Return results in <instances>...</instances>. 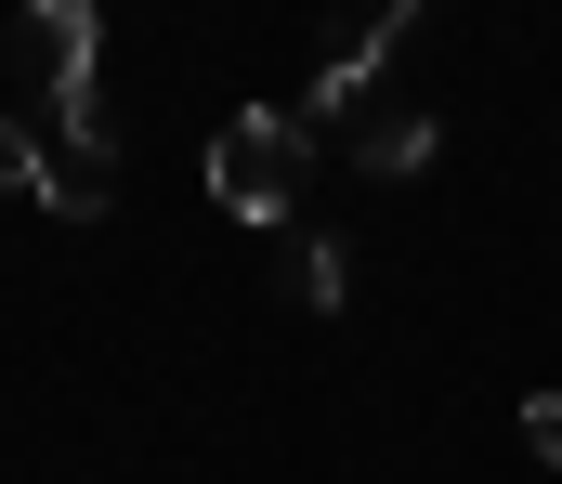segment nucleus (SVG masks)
I'll return each mask as SVG.
<instances>
[{
  "label": "nucleus",
  "instance_id": "nucleus-1",
  "mask_svg": "<svg viewBox=\"0 0 562 484\" xmlns=\"http://www.w3.org/2000/svg\"><path fill=\"white\" fill-rule=\"evenodd\" d=\"M301 183H314V132H301V105H236V119L210 132V210H236V223H288Z\"/></svg>",
  "mask_w": 562,
  "mask_h": 484
},
{
  "label": "nucleus",
  "instance_id": "nucleus-2",
  "mask_svg": "<svg viewBox=\"0 0 562 484\" xmlns=\"http://www.w3.org/2000/svg\"><path fill=\"white\" fill-rule=\"evenodd\" d=\"M105 196H119V132H105V92H79V105H53V145H40V210L105 223Z\"/></svg>",
  "mask_w": 562,
  "mask_h": 484
},
{
  "label": "nucleus",
  "instance_id": "nucleus-3",
  "mask_svg": "<svg viewBox=\"0 0 562 484\" xmlns=\"http://www.w3.org/2000/svg\"><path fill=\"white\" fill-rule=\"evenodd\" d=\"M406 26H419V0H353L340 40H327V66H314V92H301V132H314V119H353L367 79H380V53H393Z\"/></svg>",
  "mask_w": 562,
  "mask_h": 484
},
{
  "label": "nucleus",
  "instance_id": "nucleus-4",
  "mask_svg": "<svg viewBox=\"0 0 562 484\" xmlns=\"http://www.w3.org/2000/svg\"><path fill=\"white\" fill-rule=\"evenodd\" d=\"M105 13L92 0H26V66H40V92L53 105H79V92H105Z\"/></svg>",
  "mask_w": 562,
  "mask_h": 484
},
{
  "label": "nucleus",
  "instance_id": "nucleus-5",
  "mask_svg": "<svg viewBox=\"0 0 562 484\" xmlns=\"http://www.w3.org/2000/svg\"><path fill=\"white\" fill-rule=\"evenodd\" d=\"M431 145H445V132H431L419 105H380V119H367V145H353V158L380 170V183H406V170H431Z\"/></svg>",
  "mask_w": 562,
  "mask_h": 484
},
{
  "label": "nucleus",
  "instance_id": "nucleus-6",
  "mask_svg": "<svg viewBox=\"0 0 562 484\" xmlns=\"http://www.w3.org/2000/svg\"><path fill=\"white\" fill-rule=\"evenodd\" d=\"M288 289H301L314 315H340V289H353V275H340V236H301V249H288Z\"/></svg>",
  "mask_w": 562,
  "mask_h": 484
},
{
  "label": "nucleus",
  "instance_id": "nucleus-7",
  "mask_svg": "<svg viewBox=\"0 0 562 484\" xmlns=\"http://www.w3.org/2000/svg\"><path fill=\"white\" fill-rule=\"evenodd\" d=\"M0 196H40V145H26V119L0 105Z\"/></svg>",
  "mask_w": 562,
  "mask_h": 484
},
{
  "label": "nucleus",
  "instance_id": "nucleus-8",
  "mask_svg": "<svg viewBox=\"0 0 562 484\" xmlns=\"http://www.w3.org/2000/svg\"><path fill=\"white\" fill-rule=\"evenodd\" d=\"M524 446H537V459L562 472V393H524Z\"/></svg>",
  "mask_w": 562,
  "mask_h": 484
}]
</instances>
